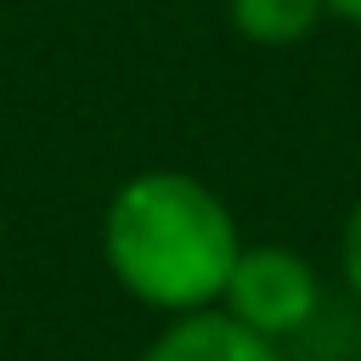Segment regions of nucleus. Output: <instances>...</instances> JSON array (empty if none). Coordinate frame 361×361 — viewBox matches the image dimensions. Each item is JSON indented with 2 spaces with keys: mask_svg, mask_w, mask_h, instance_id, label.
<instances>
[{
  "mask_svg": "<svg viewBox=\"0 0 361 361\" xmlns=\"http://www.w3.org/2000/svg\"><path fill=\"white\" fill-rule=\"evenodd\" d=\"M243 254L231 203L186 169H135L102 203L107 276L158 316H192L220 305Z\"/></svg>",
  "mask_w": 361,
  "mask_h": 361,
  "instance_id": "nucleus-1",
  "label": "nucleus"
},
{
  "mask_svg": "<svg viewBox=\"0 0 361 361\" xmlns=\"http://www.w3.org/2000/svg\"><path fill=\"white\" fill-rule=\"evenodd\" d=\"M220 310L237 316L243 327H254L259 338H293L316 322L322 310V276L316 265L288 248V243H243L231 276H226V293H220Z\"/></svg>",
  "mask_w": 361,
  "mask_h": 361,
  "instance_id": "nucleus-2",
  "label": "nucleus"
},
{
  "mask_svg": "<svg viewBox=\"0 0 361 361\" xmlns=\"http://www.w3.org/2000/svg\"><path fill=\"white\" fill-rule=\"evenodd\" d=\"M141 361H282V344L259 338L254 327H243L237 316L209 305L192 316H164V327L152 333Z\"/></svg>",
  "mask_w": 361,
  "mask_h": 361,
  "instance_id": "nucleus-3",
  "label": "nucleus"
},
{
  "mask_svg": "<svg viewBox=\"0 0 361 361\" xmlns=\"http://www.w3.org/2000/svg\"><path fill=\"white\" fill-rule=\"evenodd\" d=\"M322 17H327V0H226V23L248 45H265V51L310 39Z\"/></svg>",
  "mask_w": 361,
  "mask_h": 361,
  "instance_id": "nucleus-4",
  "label": "nucleus"
},
{
  "mask_svg": "<svg viewBox=\"0 0 361 361\" xmlns=\"http://www.w3.org/2000/svg\"><path fill=\"white\" fill-rule=\"evenodd\" d=\"M338 276L361 299V197L344 209V226H338Z\"/></svg>",
  "mask_w": 361,
  "mask_h": 361,
  "instance_id": "nucleus-5",
  "label": "nucleus"
},
{
  "mask_svg": "<svg viewBox=\"0 0 361 361\" xmlns=\"http://www.w3.org/2000/svg\"><path fill=\"white\" fill-rule=\"evenodd\" d=\"M327 17H344V23L361 28V0H327Z\"/></svg>",
  "mask_w": 361,
  "mask_h": 361,
  "instance_id": "nucleus-6",
  "label": "nucleus"
}]
</instances>
